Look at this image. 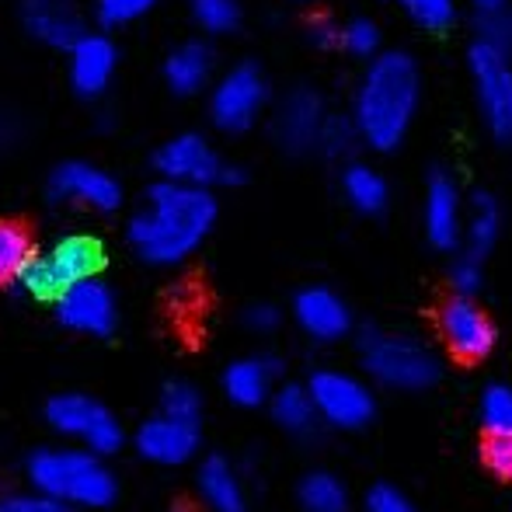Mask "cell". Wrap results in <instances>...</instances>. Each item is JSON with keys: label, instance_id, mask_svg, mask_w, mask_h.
<instances>
[{"label": "cell", "instance_id": "cell-7", "mask_svg": "<svg viewBox=\"0 0 512 512\" xmlns=\"http://www.w3.org/2000/svg\"><path fill=\"white\" fill-rule=\"evenodd\" d=\"M46 422L53 425L67 443L88 446V450L102 453V457H112V453L122 450V443H126V432H122V422L115 418V411L108 408L105 401L91 398V394H81V391H67V394L49 398Z\"/></svg>", "mask_w": 512, "mask_h": 512}, {"label": "cell", "instance_id": "cell-14", "mask_svg": "<svg viewBox=\"0 0 512 512\" xmlns=\"http://www.w3.org/2000/svg\"><path fill=\"white\" fill-rule=\"evenodd\" d=\"M49 196L56 203L84 206V209H95V213H112V209L122 206V185L108 171L98 168V164L67 161L49 178Z\"/></svg>", "mask_w": 512, "mask_h": 512}, {"label": "cell", "instance_id": "cell-25", "mask_svg": "<svg viewBox=\"0 0 512 512\" xmlns=\"http://www.w3.org/2000/svg\"><path fill=\"white\" fill-rule=\"evenodd\" d=\"M502 234V209L492 196H474L467 206V223H464V244L460 248L471 255L485 258L495 248Z\"/></svg>", "mask_w": 512, "mask_h": 512}, {"label": "cell", "instance_id": "cell-26", "mask_svg": "<svg viewBox=\"0 0 512 512\" xmlns=\"http://www.w3.org/2000/svg\"><path fill=\"white\" fill-rule=\"evenodd\" d=\"M297 499L304 512H349V488L328 471L307 474L297 488Z\"/></svg>", "mask_w": 512, "mask_h": 512}, {"label": "cell", "instance_id": "cell-8", "mask_svg": "<svg viewBox=\"0 0 512 512\" xmlns=\"http://www.w3.org/2000/svg\"><path fill=\"white\" fill-rule=\"evenodd\" d=\"M154 168L161 178L182 185H199V189H216V185H237L241 168L230 164L203 133H178L154 154Z\"/></svg>", "mask_w": 512, "mask_h": 512}, {"label": "cell", "instance_id": "cell-11", "mask_svg": "<svg viewBox=\"0 0 512 512\" xmlns=\"http://www.w3.org/2000/svg\"><path fill=\"white\" fill-rule=\"evenodd\" d=\"M439 335H443L446 349L457 359H467V363L488 359L495 352V342H499V328L488 317V310L474 297H464V293L450 297L439 310Z\"/></svg>", "mask_w": 512, "mask_h": 512}, {"label": "cell", "instance_id": "cell-17", "mask_svg": "<svg viewBox=\"0 0 512 512\" xmlns=\"http://www.w3.org/2000/svg\"><path fill=\"white\" fill-rule=\"evenodd\" d=\"M70 63V88H74L77 98H102L115 77V67H119V49L115 42L102 32H84L74 46L67 49Z\"/></svg>", "mask_w": 512, "mask_h": 512}, {"label": "cell", "instance_id": "cell-6", "mask_svg": "<svg viewBox=\"0 0 512 512\" xmlns=\"http://www.w3.org/2000/svg\"><path fill=\"white\" fill-rule=\"evenodd\" d=\"M467 67L481 126L492 140L512 143V53L488 39H474L467 49Z\"/></svg>", "mask_w": 512, "mask_h": 512}, {"label": "cell", "instance_id": "cell-36", "mask_svg": "<svg viewBox=\"0 0 512 512\" xmlns=\"http://www.w3.org/2000/svg\"><path fill=\"white\" fill-rule=\"evenodd\" d=\"M478 39H488V42H495L499 49L512 53V7L509 4H502V7H495V11L481 14Z\"/></svg>", "mask_w": 512, "mask_h": 512}, {"label": "cell", "instance_id": "cell-42", "mask_svg": "<svg viewBox=\"0 0 512 512\" xmlns=\"http://www.w3.org/2000/svg\"><path fill=\"white\" fill-rule=\"evenodd\" d=\"M471 4L478 7V14H485V11H495V7L509 4V0H471Z\"/></svg>", "mask_w": 512, "mask_h": 512}, {"label": "cell", "instance_id": "cell-39", "mask_svg": "<svg viewBox=\"0 0 512 512\" xmlns=\"http://www.w3.org/2000/svg\"><path fill=\"white\" fill-rule=\"evenodd\" d=\"M485 464L499 478H512V436H488L485 439Z\"/></svg>", "mask_w": 512, "mask_h": 512}, {"label": "cell", "instance_id": "cell-5", "mask_svg": "<svg viewBox=\"0 0 512 512\" xmlns=\"http://www.w3.org/2000/svg\"><path fill=\"white\" fill-rule=\"evenodd\" d=\"M363 370L370 380L391 391H425L439 380L443 363L425 342L411 335H391V331H373L363 338Z\"/></svg>", "mask_w": 512, "mask_h": 512}, {"label": "cell", "instance_id": "cell-35", "mask_svg": "<svg viewBox=\"0 0 512 512\" xmlns=\"http://www.w3.org/2000/svg\"><path fill=\"white\" fill-rule=\"evenodd\" d=\"M485 258L471 255V251H460V258L453 262L450 269V283H453V293H464V297H474L485 283V269H481Z\"/></svg>", "mask_w": 512, "mask_h": 512}, {"label": "cell", "instance_id": "cell-33", "mask_svg": "<svg viewBox=\"0 0 512 512\" xmlns=\"http://www.w3.org/2000/svg\"><path fill=\"white\" fill-rule=\"evenodd\" d=\"M157 0H95V14L102 25H133L143 14H150Z\"/></svg>", "mask_w": 512, "mask_h": 512}, {"label": "cell", "instance_id": "cell-32", "mask_svg": "<svg viewBox=\"0 0 512 512\" xmlns=\"http://www.w3.org/2000/svg\"><path fill=\"white\" fill-rule=\"evenodd\" d=\"M342 49L352 56L373 60L380 53V25L373 18H352L342 25Z\"/></svg>", "mask_w": 512, "mask_h": 512}, {"label": "cell", "instance_id": "cell-27", "mask_svg": "<svg viewBox=\"0 0 512 512\" xmlns=\"http://www.w3.org/2000/svg\"><path fill=\"white\" fill-rule=\"evenodd\" d=\"M35 248H32V237L21 223L11 220H0V286L14 283L21 276L28 262H32Z\"/></svg>", "mask_w": 512, "mask_h": 512}, {"label": "cell", "instance_id": "cell-30", "mask_svg": "<svg viewBox=\"0 0 512 512\" xmlns=\"http://www.w3.org/2000/svg\"><path fill=\"white\" fill-rule=\"evenodd\" d=\"M401 7L425 32H446L457 21V0H401Z\"/></svg>", "mask_w": 512, "mask_h": 512}, {"label": "cell", "instance_id": "cell-15", "mask_svg": "<svg viewBox=\"0 0 512 512\" xmlns=\"http://www.w3.org/2000/svg\"><path fill=\"white\" fill-rule=\"evenodd\" d=\"M464 223H467V203L460 196V185L450 175H432L425 185L422 199V227L425 237L439 251H457L464 244Z\"/></svg>", "mask_w": 512, "mask_h": 512}, {"label": "cell", "instance_id": "cell-37", "mask_svg": "<svg viewBox=\"0 0 512 512\" xmlns=\"http://www.w3.org/2000/svg\"><path fill=\"white\" fill-rule=\"evenodd\" d=\"M0 512H81L60 499H49L42 492H18V495H4L0 499Z\"/></svg>", "mask_w": 512, "mask_h": 512}, {"label": "cell", "instance_id": "cell-24", "mask_svg": "<svg viewBox=\"0 0 512 512\" xmlns=\"http://www.w3.org/2000/svg\"><path fill=\"white\" fill-rule=\"evenodd\" d=\"M269 405H272V418H276L286 432H293V436H307V432H314V425L321 422L314 398H310V387H300V384L279 387V391H272Z\"/></svg>", "mask_w": 512, "mask_h": 512}, {"label": "cell", "instance_id": "cell-9", "mask_svg": "<svg viewBox=\"0 0 512 512\" xmlns=\"http://www.w3.org/2000/svg\"><path fill=\"white\" fill-rule=\"evenodd\" d=\"M269 105V81L255 63H237L209 88V119L220 133H248Z\"/></svg>", "mask_w": 512, "mask_h": 512}, {"label": "cell", "instance_id": "cell-28", "mask_svg": "<svg viewBox=\"0 0 512 512\" xmlns=\"http://www.w3.org/2000/svg\"><path fill=\"white\" fill-rule=\"evenodd\" d=\"M481 425L488 436H512V387L492 384L481 394Z\"/></svg>", "mask_w": 512, "mask_h": 512}, {"label": "cell", "instance_id": "cell-31", "mask_svg": "<svg viewBox=\"0 0 512 512\" xmlns=\"http://www.w3.org/2000/svg\"><path fill=\"white\" fill-rule=\"evenodd\" d=\"M161 411L185 418V422H203V394L185 380H175L161 391Z\"/></svg>", "mask_w": 512, "mask_h": 512}, {"label": "cell", "instance_id": "cell-1", "mask_svg": "<svg viewBox=\"0 0 512 512\" xmlns=\"http://www.w3.org/2000/svg\"><path fill=\"white\" fill-rule=\"evenodd\" d=\"M422 105V67L408 49H380L352 91V122L359 143L394 154L408 140Z\"/></svg>", "mask_w": 512, "mask_h": 512}, {"label": "cell", "instance_id": "cell-16", "mask_svg": "<svg viewBox=\"0 0 512 512\" xmlns=\"http://www.w3.org/2000/svg\"><path fill=\"white\" fill-rule=\"evenodd\" d=\"M136 450L143 453V460L161 467L189 464L199 453V422H185L168 411H157L136 432Z\"/></svg>", "mask_w": 512, "mask_h": 512}, {"label": "cell", "instance_id": "cell-41", "mask_svg": "<svg viewBox=\"0 0 512 512\" xmlns=\"http://www.w3.org/2000/svg\"><path fill=\"white\" fill-rule=\"evenodd\" d=\"M279 310L272 304H255L248 307V314H244V324H248V331H255V335H272V331L279 328Z\"/></svg>", "mask_w": 512, "mask_h": 512}, {"label": "cell", "instance_id": "cell-4", "mask_svg": "<svg viewBox=\"0 0 512 512\" xmlns=\"http://www.w3.org/2000/svg\"><path fill=\"white\" fill-rule=\"evenodd\" d=\"M105 269V248L91 234H67L46 251H35L32 262L14 279L18 293L35 304H56L63 290L81 279H95Z\"/></svg>", "mask_w": 512, "mask_h": 512}, {"label": "cell", "instance_id": "cell-23", "mask_svg": "<svg viewBox=\"0 0 512 512\" xmlns=\"http://www.w3.org/2000/svg\"><path fill=\"white\" fill-rule=\"evenodd\" d=\"M342 196L356 213L377 216L391 203V185H387V178L380 175L377 168H370V164H349V168L342 171Z\"/></svg>", "mask_w": 512, "mask_h": 512}, {"label": "cell", "instance_id": "cell-20", "mask_svg": "<svg viewBox=\"0 0 512 512\" xmlns=\"http://www.w3.org/2000/svg\"><path fill=\"white\" fill-rule=\"evenodd\" d=\"M164 81L178 98H192L209 88L213 81V49L199 39L175 46L164 60Z\"/></svg>", "mask_w": 512, "mask_h": 512}, {"label": "cell", "instance_id": "cell-40", "mask_svg": "<svg viewBox=\"0 0 512 512\" xmlns=\"http://www.w3.org/2000/svg\"><path fill=\"white\" fill-rule=\"evenodd\" d=\"M307 35L317 49H338L342 46V25L331 21V18H314L307 25Z\"/></svg>", "mask_w": 512, "mask_h": 512}, {"label": "cell", "instance_id": "cell-18", "mask_svg": "<svg viewBox=\"0 0 512 512\" xmlns=\"http://www.w3.org/2000/svg\"><path fill=\"white\" fill-rule=\"evenodd\" d=\"M293 317H297L300 331L314 342H338L349 335L352 328V310L328 286H307L293 300Z\"/></svg>", "mask_w": 512, "mask_h": 512}, {"label": "cell", "instance_id": "cell-12", "mask_svg": "<svg viewBox=\"0 0 512 512\" xmlns=\"http://www.w3.org/2000/svg\"><path fill=\"white\" fill-rule=\"evenodd\" d=\"M328 119L331 112L324 98L310 88H297L279 102L276 115H272V136L286 154H314L321 150Z\"/></svg>", "mask_w": 512, "mask_h": 512}, {"label": "cell", "instance_id": "cell-38", "mask_svg": "<svg viewBox=\"0 0 512 512\" xmlns=\"http://www.w3.org/2000/svg\"><path fill=\"white\" fill-rule=\"evenodd\" d=\"M363 506H366V512H418L415 502L394 485H373L370 492H366Z\"/></svg>", "mask_w": 512, "mask_h": 512}, {"label": "cell", "instance_id": "cell-34", "mask_svg": "<svg viewBox=\"0 0 512 512\" xmlns=\"http://www.w3.org/2000/svg\"><path fill=\"white\" fill-rule=\"evenodd\" d=\"M359 143V133H356V122H352V115H331L328 126H324V140H321V154L328 157H342L349 154L352 147Z\"/></svg>", "mask_w": 512, "mask_h": 512}, {"label": "cell", "instance_id": "cell-13", "mask_svg": "<svg viewBox=\"0 0 512 512\" xmlns=\"http://www.w3.org/2000/svg\"><path fill=\"white\" fill-rule=\"evenodd\" d=\"M56 317H60L63 328L77 331V335L105 338L119 324V304H115V293L108 290L102 279H81L70 290L60 293L56 300Z\"/></svg>", "mask_w": 512, "mask_h": 512}, {"label": "cell", "instance_id": "cell-29", "mask_svg": "<svg viewBox=\"0 0 512 512\" xmlns=\"http://www.w3.org/2000/svg\"><path fill=\"white\" fill-rule=\"evenodd\" d=\"M192 18L209 35H227L241 25V0H192Z\"/></svg>", "mask_w": 512, "mask_h": 512}, {"label": "cell", "instance_id": "cell-22", "mask_svg": "<svg viewBox=\"0 0 512 512\" xmlns=\"http://www.w3.org/2000/svg\"><path fill=\"white\" fill-rule=\"evenodd\" d=\"M199 495L209 512H248V492L227 457H209L199 467Z\"/></svg>", "mask_w": 512, "mask_h": 512}, {"label": "cell", "instance_id": "cell-3", "mask_svg": "<svg viewBox=\"0 0 512 512\" xmlns=\"http://www.w3.org/2000/svg\"><path fill=\"white\" fill-rule=\"evenodd\" d=\"M25 474L35 492L67 502V506L81 512L112 506L115 495H119V481H115L102 453L77 443L35 450L25 464Z\"/></svg>", "mask_w": 512, "mask_h": 512}, {"label": "cell", "instance_id": "cell-19", "mask_svg": "<svg viewBox=\"0 0 512 512\" xmlns=\"http://www.w3.org/2000/svg\"><path fill=\"white\" fill-rule=\"evenodd\" d=\"M21 25L49 49H70L88 32L74 0H21Z\"/></svg>", "mask_w": 512, "mask_h": 512}, {"label": "cell", "instance_id": "cell-2", "mask_svg": "<svg viewBox=\"0 0 512 512\" xmlns=\"http://www.w3.org/2000/svg\"><path fill=\"white\" fill-rule=\"evenodd\" d=\"M216 196L213 189L182 185L161 178L150 185L147 203L129 220L126 237L133 251L150 265H178L196 255L216 227Z\"/></svg>", "mask_w": 512, "mask_h": 512}, {"label": "cell", "instance_id": "cell-10", "mask_svg": "<svg viewBox=\"0 0 512 512\" xmlns=\"http://www.w3.org/2000/svg\"><path fill=\"white\" fill-rule=\"evenodd\" d=\"M307 387L321 422L335 425V429H363L373 418V411H377L373 391L359 377H352V373L317 370Z\"/></svg>", "mask_w": 512, "mask_h": 512}, {"label": "cell", "instance_id": "cell-21", "mask_svg": "<svg viewBox=\"0 0 512 512\" xmlns=\"http://www.w3.org/2000/svg\"><path fill=\"white\" fill-rule=\"evenodd\" d=\"M272 384H276V363L265 356L237 359L223 373V394L241 408H258L272 398Z\"/></svg>", "mask_w": 512, "mask_h": 512}, {"label": "cell", "instance_id": "cell-43", "mask_svg": "<svg viewBox=\"0 0 512 512\" xmlns=\"http://www.w3.org/2000/svg\"><path fill=\"white\" fill-rule=\"evenodd\" d=\"M297 4H314V0H297Z\"/></svg>", "mask_w": 512, "mask_h": 512}]
</instances>
